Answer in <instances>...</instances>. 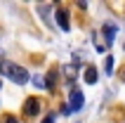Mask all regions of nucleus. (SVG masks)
<instances>
[{
	"instance_id": "f257e3e1",
	"label": "nucleus",
	"mask_w": 125,
	"mask_h": 123,
	"mask_svg": "<svg viewBox=\"0 0 125 123\" xmlns=\"http://www.w3.org/2000/svg\"><path fill=\"white\" fill-rule=\"evenodd\" d=\"M0 74H5L7 78L12 83H17V85H24V83L31 81L28 71L24 66H19V64H14V62H0Z\"/></svg>"
},
{
	"instance_id": "f03ea898",
	"label": "nucleus",
	"mask_w": 125,
	"mask_h": 123,
	"mask_svg": "<svg viewBox=\"0 0 125 123\" xmlns=\"http://www.w3.org/2000/svg\"><path fill=\"white\" fill-rule=\"evenodd\" d=\"M85 104V97L80 90H71V99H69V111H78Z\"/></svg>"
},
{
	"instance_id": "7ed1b4c3",
	"label": "nucleus",
	"mask_w": 125,
	"mask_h": 123,
	"mask_svg": "<svg viewBox=\"0 0 125 123\" xmlns=\"http://www.w3.org/2000/svg\"><path fill=\"white\" fill-rule=\"evenodd\" d=\"M38 111H40V99L38 97H28L26 104H24V114L26 116H35Z\"/></svg>"
},
{
	"instance_id": "20e7f679",
	"label": "nucleus",
	"mask_w": 125,
	"mask_h": 123,
	"mask_svg": "<svg viewBox=\"0 0 125 123\" xmlns=\"http://www.w3.org/2000/svg\"><path fill=\"white\" fill-rule=\"evenodd\" d=\"M54 19H57V24H59V28H62V31H69V28H71V24H69V12H66V10H62V7H59V10H57V14H54Z\"/></svg>"
},
{
	"instance_id": "39448f33",
	"label": "nucleus",
	"mask_w": 125,
	"mask_h": 123,
	"mask_svg": "<svg viewBox=\"0 0 125 123\" xmlns=\"http://www.w3.org/2000/svg\"><path fill=\"white\" fill-rule=\"evenodd\" d=\"M116 33H118V26H116V24H104V38H106V45H111V43H113Z\"/></svg>"
},
{
	"instance_id": "423d86ee",
	"label": "nucleus",
	"mask_w": 125,
	"mask_h": 123,
	"mask_svg": "<svg viewBox=\"0 0 125 123\" xmlns=\"http://www.w3.org/2000/svg\"><path fill=\"white\" fill-rule=\"evenodd\" d=\"M85 83H90V85L97 83V69H94V66H87V69H85Z\"/></svg>"
},
{
	"instance_id": "0eeeda50",
	"label": "nucleus",
	"mask_w": 125,
	"mask_h": 123,
	"mask_svg": "<svg viewBox=\"0 0 125 123\" xmlns=\"http://www.w3.org/2000/svg\"><path fill=\"white\" fill-rule=\"evenodd\" d=\"M31 83H33L38 90H47V83H45V78H42V76H33V78H31Z\"/></svg>"
},
{
	"instance_id": "6e6552de",
	"label": "nucleus",
	"mask_w": 125,
	"mask_h": 123,
	"mask_svg": "<svg viewBox=\"0 0 125 123\" xmlns=\"http://www.w3.org/2000/svg\"><path fill=\"white\" fill-rule=\"evenodd\" d=\"M104 71H106V74H109V76L113 74V57H111V55H109V57H106V59H104Z\"/></svg>"
},
{
	"instance_id": "1a4fd4ad",
	"label": "nucleus",
	"mask_w": 125,
	"mask_h": 123,
	"mask_svg": "<svg viewBox=\"0 0 125 123\" xmlns=\"http://www.w3.org/2000/svg\"><path fill=\"white\" fill-rule=\"evenodd\" d=\"M54 114H47V116H45V118H42V123H54Z\"/></svg>"
},
{
	"instance_id": "9d476101",
	"label": "nucleus",
	"mask_w": 125,
	"mask_h": 123,
	"mask_svg": "<svg viewBox=\"0 0 125 123\" xmlns=\"http://www.w3.org/2000/svg\"><path fill=\"white\" fill-rule=\"evenodd\" d=\"M5 123H19V121H17L14 116H7V118H5Z\"/></svg>"
},
{
	"instance_id": "9b49d317",
	"label": "nucleus",
	"mask_w": 125,
	"mask_h": 123,
	"mask_svg": "<svg viewBox=\"0 0 125 123\" xmlns=\"http://www.w3.org/2000/svg\"><path fill=\"white\" fill-rule=\"evenodd\" d=\"M0 88H2V83H0Z\"/></svg>"
}]
</instances>
